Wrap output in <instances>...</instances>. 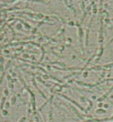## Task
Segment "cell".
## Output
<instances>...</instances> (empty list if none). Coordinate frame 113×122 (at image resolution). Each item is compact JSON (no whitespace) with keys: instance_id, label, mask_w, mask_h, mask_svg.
Masks as SVG:
<instances>
[{"instance_id":"1","label":"cell","mask_w":113,"mask_h":122,"mask_svg":"<svg viewBox=\"0 0 113 122\" xmlns=\"http://www.w3.org/2000/svg\"><path fill=\"white\" fill-rule=\"evenodd\" d=\"M24 121H25V118H22V119H21V121H19V122H24Z\"/></svg>"}]
</instances>
